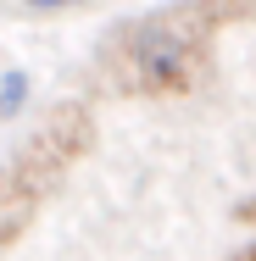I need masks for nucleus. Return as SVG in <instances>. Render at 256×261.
<instances>
[{
    "label": "nucleus",
    "instance_id": "1",
    "mask_svg": "<svg viewBox=\"0 0 256 261\" xmlns=\"http://www.w3.org/2000/svg\"><path fill=\"white\" fill-rule=\"evenodd\" d=\"M89 145H95V117H89V106L84 100H61L28 128V139H22L11 156L0 161V250H11V245L28 233V222H34V217L45 211V200L67 184V172L89 156Z\"/></svg>",
    "mask_w": 256,
    "mask_h": 261
},
{
    "label": "nucleus",
    "instance_id": "2",
    "mask_svg": "<svg viewBox=\"0 0 256 261\" xmlns=\"http://www.w3.org/2000/svg\"><path fill=\"white\" fill-rule=\"evenodd\" d=\"M217 17L206 0H184L145 17L128 39H123V78L139 95H184L195 89L212 67V39H217Z\"/></svg>",
    "mask_w": 256,
    "mask_h": 261
},
{
    "label": "nucleus",
    "instance_id": "4",
    "mask_svg": "<svg viewBox=\"0 0 256 261\" xmlns=\"http://www.w3.org/2000/svg\"><path fill=\"white\" fill-rule=\"evenodd\" d=\"M240 222H251V228H256V200H245V206H240Z\"/></svg>",
    "mask_w": 256,
    "mask_h": 261
},
{
    "label": "nucleus",
    "instance_id": "5",
    "mask_svg": "<svg viewBox=\"0 0 256 261\" xmlns=\"http://www.w3.org/2000/svg\"><path fill=\"white\" fill-rule=\"evenodd\" d=\"M228 261H256V245H245V250H240V256H228Z\"/></svg>",
    "mask_w": 256,
    "mask_h": 261
},
{
    "label": "nucleus",
    "instance_id": "3",
    "mask_svg": "<svg viewBox=\"0 0 256 261\" xmlns=\"http://www.w3.org/2000/svg\"><path fill=\"white\" fill-rule=\"evenodd\" d=\"M22 6H34V11H61V6H78V0H22Z\"/></svg>",
    "mask_w": 256,
    "mask_h": 261
}]
</instances>
